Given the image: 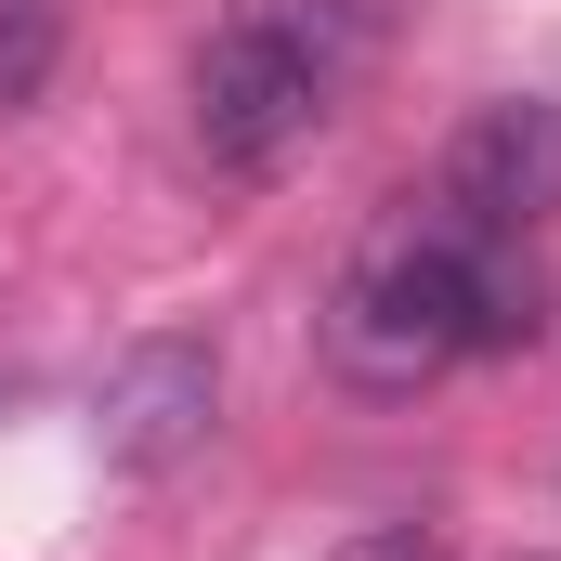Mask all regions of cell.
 <instances>
[{"instance_id":"cell-6","label":"cell","mask_w":561,"mask_h":561,"mask_svg":"<svg viewBox=\"0 0 561 561\" xmlns=\"http://www.w3.org/2000/svg\"><path fill=\"white\" fill-rule=\"evenodd\" d=\"M66 66V0H0V118H26Z\"/></svg>"},{"instance_id":"cell-1","label":"cell","mask_w":561,"mask_h":561,"mask_svg":"<svg viewBox=\"0 0 561 561\" xmlns=\"http://www.w3.org/2000/svg\"><path fill=\"white\" fill-rule=\"evenodd\" d=\"M353 53H366V26H353L340 0H236V13L196 39V157L236 170V183L287 170L300 144L327 131Z\"/></svg>"},{"instance_id":"cell-2","label":"cell","mask_w":561,"mask_h":561,"mask_svg":"<svg viewBox=\"0 0 561 561\" xmlns=\"http://www.w3.org/2000/svg\"><path fill=\"white\" fill-rule=\"evenodd\" d=\"M457 353H470V236L457 222H392L327 287V366L353 392H419Z\"/></svg>"},{"instance_id":"cell-8","label":"cell","mask_w":561,"mask_h":561,"mask_svg":"<svg viewBox=\"0 0 561 561\" xmlns=\"http://www.w3.org/2000/svg\"><path fill=\"white\" fill-rule=\"evenodd\" d=\"M523 561H549V549H523Z\"/></svg>"},{"instance_id":"cell-5","label":"cell","mask_w":561,"mask_h":561,"mask_svg":"<svg viewBox=\"0 0 561 561\" xmlns=\"http://www.w3.org/2000/svg\"><path fill=\"white\" fill-rule=\"evenodd\" d=\"M549 340V275L523 236H470V353H536Z\"/></svg>"},{"instance_id":"cell-7","label":"cell","mask_w":561,"mask_h":561,"mask_svg":"<svg viewBox=\"0 0 561 561\" xmlns=\"http://www.w3.org/2000/svg\"><path fill=\"white\" fill-rule=\"evenodd\" d=\"M327 561H444V536L431 523H366V536H340Z\"/></svg>"},{"instance_id":"cell-3","label":"cell","mask_w":561,"mask_h":561,"mask_svg":"<svg viewBox=\"0 0 561 561\" xmlns=\"http://www.w3.org/2000/svg\"><path fill=\"white\" fill-rule=\"evenodd\" d=\"M444 222L457 236H536V222H561V105H536V92L470 105L457 144H444Z\"/></svg>"},{"instance_id":"cell-4","label":"cell","mask_w":561,"mask_h":561,"mask_svg":"<svg viewBox=\"0 0 561 561\" xmlns=\"http://www.w3.org/2000/svg\"><path fill=\"white\" fill-rule=\"evenodd\" d=\"M222 431V353L209 340H131L105 379V457L131 483H170L183 457H209Z\"/></svg>"}]
</instances>
